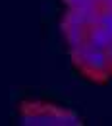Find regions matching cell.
<instances>
[{
  "instance_id": "cell-1",
  "label": "cell",
  "mask_w": 112,
  "mask_h": 126,
  "mask_svg": "<svg viewBox=\"0 0 112 126\" xmlns=\"http://www.w3.org/2000/svg\"><path fill=\"white\" fill-rule=\"evenodd\" d=\"M21 124L27 126H66L79 124V118L70 110L58 109L54 105H41V103H25L21 107Z\"/></svg>"
},
{
  "instance_id": "cell-5",
  "label": "cell",
  "mask_w": 112,
  "mask_h": 126,
  "mask_svg": "<svg viewBox=\"0 0 112 126\" xmlns=\"http://www.w3.org/2000/svg\"><path fill=\"white\" fill-rule=\"evenodd\" d=\"M97 25H100L104 31H108L112 35V12H110V10H99Z\"/></svg>"
},
{
  "instance_id": "cell-4",
  "label": "cell",
  "mask_w": 112,
  "mask_h": 126,
  "mask_svg": "<svg viewBox=\"0 0 112 126\" xmlns=\"http://www.w3.org/2000/svg\"><path fill=\"white\" fill-rule=\"evenodd\" d=\"M62 33H64V39L68 43V47L74 48L85 43V37H87V29L89 27H83V25H74V23H68V21H62Z\"/></svg>"
},
{
  "instance_id": "cell-6",
  "label": "cell",
  "mask_w": 112,
  "mask_h": 126,
  "mask_svg": "<svg viewBox=\"0 0 112 126\" xmlns=\"http://www.w3.org/2000/svg\"><path fill=\"white\" fill-rule=\"evenodd\" d=\"M64 2L68 8H81V10H85V8H99V4L95 0H64Z\"/></svg>"
},
{
  "instance_id": "cell-7",
  "label": "cell",
  "mask_w": 112,
  "mask_h": 126,
  "mask_svg": "<svg viewBox=\"0 0 112 126\" xmlns=\"http://www.w3.org/2000/svg\"><path fill=\"white\" fill-rule=\"evenodd\" d=\"M99 8H100V10H110L112 12V0H100V2H99Z\"/></svg>"
},
{
  "instance_id": "cell-2",
  "label": "cell",
  "mask_w": 112,
  "mask_h": 126,
  "mask_svg": "<svg viewBox=\"0 0 112 126\" xmlns=\"http://www.w3.org/2000/svg\"><path fill=\"white\" fill-rule=\"evenodd\" d=\"M79 70L87 76V78L95 79V81H102L112 74V66L108 60L106 50H97V48H89L87 58L83 60Z\"/></svg>"
},
{
  "instance_id": "cell-8",
  "label": "cell",
  "mask_w": 112,
  "mask_h": 126,
  "mask_svg": "<svg viewBox=\"0 0 112 126\" xmlns=\"http://www.w3.org/2000/svg\"><path fill=\"white\" fill-rule=\"evenodd\" d=\"M106 54H108V60H110V66H112V45L108 47V50H106Z\"/></svg>"
},
{
  "instance_id": "cell-3",
  "label": "cell",
  "mask_w": 112,
  "mask_h": 126,
  "mask_svg": "<svg viewBox=\"0 0 112 126\" xmlns=\"http://www.w3.org/2000/svg\"><path fill=\"white\" fill-rule=\"evenodd\" d=\"M85 43L91 48H97V50H108V47L112 45V35L108 31H104L100 25H91L87 29Z\"/></svg>"
}]
</instances>
